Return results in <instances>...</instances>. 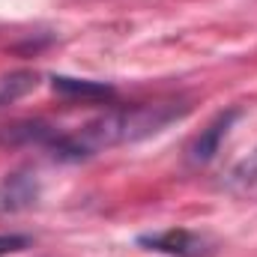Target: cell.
<instances>
[{
	"label": "cell",
	"instance_id": "1",
	"mask_svg": "<svg viewBox=\"0 0 257 257\" xmlns=\"http://www.w3.org/2000/svg\"><path fill=\"white\" fill-rule=\"evenodd\" d=\"M186 114H189V105H177V102L117 108V111L96 117L93 123H87L84 128H78L72 135L57 132L54 141L48 144V153L60 162H81V159H90L102 150L150 138V135L162 132L165 126H171L174 120H180Z\"/></svg>",
	"mask_w": 257,
	"mask_h": 257
},
{
	"label": "cell",
	"instance_id": "2",
	"mask_svg": "<svg viewBox=\"0 0 257 257\" xmlns=\"http://www.w3.org/2000/svg\"><path fill=\"white\" fill-rule=\"evenodd\" d=\"M236 117H239V108H227V111L215 114V117L206 123V128H200V135L194 138L192 144H189V150H186L189 165L200 168V165L212 162V159H215V153L221 150V141L227 138L230 126L236 123Z\"/></svg>",
	"mask_w": 257,
	"mask_h": 257
},
{
	"label": "cell",
	"instance_id": "3",
	"mask_svg": "<svg viewBox=\"0 0 257 257\" xmlns=\"http://www.w3.org/2000/svg\"><path fill=\"white\" fill-rule=\"evenodd\" d=\"M138 242L147 245V248H153V251L171 254V257H206L212 251L203 236H197L192 230H183V227H171V230H162V233H150V236H141Z\"/></svg>",
	"mask_w": 257,
	"mask_h": 257
},
{
	"label": "cell",
	"instance_id": "4",
	"mask_svg": "<svg viewBox=\"0 0 257 257\" xmlns=\"http://www.w3.org/2000/svg\"><path fill=\"white\" fill-rule=\"evenodd\" d=\"M39 200V180L33 171H12L0 180V212H21Z\"/></svg>",
	"mask_w": 257,
	"mask_h": 257
},
{
	"label": "cell",
	"instance_id": "5",
	"mask_svg": "<svg viewBox=\"0 0 257 257\" xmlns=\"http://www.w3.org/2000/svg\"><path fill=\"white\" fill-rule=\"evenodd\" d=\"M54 135H57V128H51L42 120H21V123L0 128V147H30V144H36V147L48 150Z\"/></svg>",
	"mask_w": 257,
	"mask_h": 257
},
{
	"label": "cell",
	"instance_id": "6",
	"mask_svg": "<svg viewBox=\"0 0 257 257\" xmlns=\"http://www.w3.org/2000/svg\"><path fill=\"white\" fill-rule=\"evenodd\" d=\"M51 87H54V93H60L66 99H87V102H96V99H111V96H114V90H111L108 84L81 81V78H66V75L51 78Z\"/></svg>",
	"mask_w": 257,
	"mask_h": 257
},
{
	"label": "cell",
	"instance_id": "7",
	"mask_svg": "<svg viewBox=\"0 0 257 257\" xmlns=\"http://www.w3.org/2000/svg\"><path fill=\"white\" fill-rule=\"evenodd\" d=\"M36 84H39V75L30 72V69H15V72L0 75V108L15 105L18 99H24L27 93L36 90Z\"/></svg>",
	"mask_w": 257,
	"mask_h": 257
},
{
	"label": "cell",
	"instance_id": "8",
	"mask_svg": "<svg viewBox=\"0 0 257 257\" xmlns=\"http://www.w3.org/2000/svg\"><path fill=\"white\" fill-rule=\"evenodd\" d=\"M254 183H257V150L248 153L245 159H239V162L230 168V174L224 177V186H227L230 192H245V189H251Z\"/></svg>",
	"mask_w": 257,
	"mask_h": 257
},
{
	"label": "cell",
	"instance_id": "9",
	"mask_svg": "<svg viewBox=\"0 0 257 257\" xmlns=\"http://www.w3.org/2000/svg\"><path fill=\"white\" fill-rule=\"evenodd\" d=\"M27 236H0V254H9V251H21L27 248Z\"/></svg>",
	"mask_w": 257,
	"mask_h": 257
}]
</instances>
